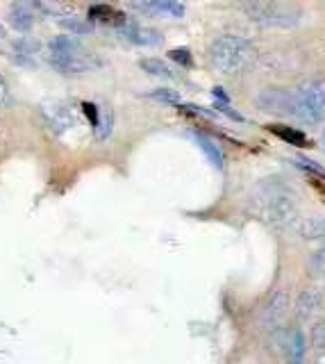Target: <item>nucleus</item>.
I'll return each mask as SVG.
<instances>
[{"instance_id":"obj_1","label":"nucleus","mask_w":325,"mask_h":364,"mask_svg":"<svg viewBox=\"0 0 325 364\" xmlns=\"http://www.w3.org/2000/svg\"><path fill=\"white\" fill-rule=\"evenodd\" d=\"M246 208L262 223L280 228V230H289V228L300 223L298 200L294 198L287 182L277 178H268L260 182V185H255L248 193Z\"/></svg>"},{"instance_id":"obj_2","label":"nucleus","mask_w":325,"mask_h":364,"mask_svg":"<svg viewBox=\"0 0 325 364\" xmlns=\"http://www.w3.org/2000/svg\"><path fill=\"white\" fill-rule=\"evenodd\" d=\"M207 57L216 71L226 75H237L243 68H248L253 64L255 48L246 37H239V34H223V37L211 41Z\"/></svg>"},{"instance_id":"obj_3","label":"nucleus","mask_w":325,"mask_h":364,"mask_svg":"<svg viewBox=\"0 0 325 364\" xmlns=\"http://www.w3.org/2000/svg\"><path fill=\"white\" fill-rule=\"evenodd\" d=\"M241 7L246 16L264 28H294L302 18L300 9L282 0H243Z\"/></svg>"},{"instance_id":"obj_4","label":"nucleus","mask_w":325,"mask_h":364,"mask_svg":"<svg viewBox=\"0 0 325 364\" xmlns=\"http://www.w3.org/2000/svg\"><path fill=\"white\" fill-rule=\"evenodd\" d=\"M296 102V119L305 123L325 121V80H307L294 91Z\"/></svg>"},{"instance_id":"obj_5","label":"nucleus","mask_w":325,"mask_h":364,"mask_svg":"<svg viewBox=\"0 0 325 364\" xmlns=\"http://www.w3.org/2000/svg\"><path fill=\"white\" fill-rule=\"evenodd\" d=\"M46 60L55 71L62 75H84L89 71H94L96 66H100V62L87 48L80 53H50L48 50Z\"/></svg>"},{"instance_id":"obj_6","label":"nucleus","mask_w":325,"mask_h":364,"mask_svg":"<svg viewBox=\"0 0 325 364\" xmlns=\"http://www.w3.org/2000/svg\"><path fill=\"white\" fill-rule=\"evenodd\" d=\"M41 114H43V121H46V125L50 128V132L57 136L75 130V125H77V114L73 112L71 105H66L62 100L43 102Z\"/></svg>"},{"instance_id":"obj_7","label":"nucleus","mask_w":325,"mask_h":364,"mask_svg":"<svg viewBox=\"0 0 325 364\" xmlns=\"http://www.w3.org/2000/svg\"><path fill=\"white\" fill-rule=\"evenodd\" d=\"M277 344L287 364H305L307 339H305V333H302V328L291 326L285 330H277Z\"/></svg>"},{"instance_id":"obj_8","label":"nucleus","mask_w":325,"mask_h":364,"mask_svg":"<svg viewBox=\"0 0 325 364\" xmlns=\"http://www.w3.org/2000/svg\"><path fill=\"white\" fill-rule=\"evenodd\" d=\"M291 310V296L285 289H277L268 296V301L262 307V316H260V323L266 328H277L280 323L285 321L287 314Z\"/></svg>"},{"instance_id":"obj_9","label":"nucleus","mask_w":325,"mask_h":364,"mask_svg":"<svg viewBox=\"0 0 325 364\" xmlns=\"http://www.w3.org/2000/svg\"><path fill=\"white\" fill-rule=\"evenodd\" d=\"M116 32L128 43H134V46H148V48H150V46H160L162 43V34L160 32L153 30V28H145V26H141V23H137V21L123 18L116 26Z\"/></svg>"},{"instance_id":"obj_10","label":"nucleus","mask_w":325,"mask_h":364,"mask_svg":"<svg viewBox=\"0 0 325 364\" xmlns=\"http://www.w3.org/2000/svg\"><path fill=\"white\" fill-rule=\"evenodd\" d=\"M257 105L266 112L273 114H287V117H296V102H294V94L285 89H266L257 98Z\"/></svg>"},{"instance_id":"obj_11","label":"nucleus","mask_w":325,"mask_h":364,"mask_svg":"<svg viewBox=\"0 0 325 364\" xmlns=\"http://www.w3.org/2000/svg\"><path fill=\"white\" fill-rule=\"evenodd\" d=\"M132 7L141 11V14H150V16H171V18L184 16V5L177 3V0H132Z\"/></svg>"},{"instance_id":"obj_12","label":"nucleus","mask_w":325,"mask_h":364,"mask_svg":"<svg viewBox=\"0 0 325 364\" xmlns=\"http://www.w3.org/2000/svg\"><path fill=\"white\" fill-rule=\"evenodd\" d=\"M35 21H37V9H35V5H32V3H28V0H16V3L9 7V11H7V23L16 32L32 30Z\"/></svg>"},{"instance_id":"obj_13","label":"nucleus","mask_w":325,"mask_h":364,"mask_svg":"<svg viewBox=\"0 0 325 364\" xmlns=\"http://www.w3.org/2000/svg\"><path fill=\"white\" fill-rule=\"evenodd\" d=\"M321 305H323V296L319 291H314V289L302 291L298 296V303H296L298 318H300V321H307V318H312L321 310Z\"/></svg>"},{"instance_id":"obj_14","label":"nucleus","mask_w":325,"mask_h":364,"mask_svg":"<svg viewBox=\"0 0 325 364\" xmlns=\"http://www.w3.org/2000/svg\"><path fill=\"white\" fill-rule=\"evenodd\" d=\"M194 139L200 146V151L205 153V157L211 162V166L223 171V164H226V159H223V151L219 148V144L214 139H209L207 134H200V132H194Z\"/></svg>"},{"instance_id":"obj_15","label":"nucleus","mask_w":325,"mask_h":364,"mask_svg":"<svg viewBox=\"0 0 325 364\" xmlns=\"http://www.w3.org/2000/svg\"><path fill=\"white\" fill-rule=\"evenodd\" d=\"M37 53H39V41H35V39L23 37V39H18L14 43V62L21 64V66H32V64H35Z\"/></svg>"},{"instance_id":"obj_16","label":"nucleus","mask_w":325,"mask_h":364,"mask_svg":"<svg viewBox=\"0 0 325 364\" xmlns=\"http://www.w3.org/2000/svg\"><path fill=\"white\" fill-rule=\"evenodd\" d=\"M300 237L309 239V242H325V216L319 219H302L298 223Z\"/></svg>"},{"instance_id":"obj_17","label":"nucleus","mask_w":325,"mask_h":364,"mask_svg":"<svg viewBox=\"0 0 325 364\" xmlns=\"http://www.w3.org/2000/svg\"><path fill=\"white\" fill-rule=\"evenodd\" d=\"M139 66L143 68L145 73L153 75V77H162V80H175V73L169 64H164L162 60H157V57H145V60L139 62Z\"/></svg>"},{"instance_id":"obj_18","label":"nucleus","mask_w":325,"mask_h":364,"mask_svg":"<svg viewBox=\"0 0 325 364\" xmlns=\"http://www.w3.org/2000/svg\"><path fill=\"white\" fill-rule=\"evenodd\" d=\"M60 26L66 32H71V37H84V34H89V32L94 30L92 23L84 21V18H77V16H64L60 21Z\"/></svg>"},{"instance_id":"obj_19","label":"nucleus","mask_w":325,"mask_h":364,"mask_svg":"<svg viewBox=\"0 0 325 364\" xmlns=\"http://www.w3.org/2000/svg\"><path fill=\"white\" fill-rule=\"evenodd\" d=\"M271 130L273 134H277L280 139H285L289 141L291 146H307V136L302 134L300 130H294V128H287V125H271Z\"/></svg>"},{"instance_id":"obj_20","label":"nucleus","mask_w":325,"mask_h":364,"mask_svg":"<svg viewBox=\"0 0 325 364\" xmlns=\"http://www.w3.org/2000/svg\"><path fill=\"white\" fill-rule=\"evenodd\" d=\"M111 125H114V117H111V109L109 107H100V119H98V125L94 128L96 132V139H107L111 134Z\"/></svg>"},{"instance_id":"obj_21","label":"nucleus","mask_w":325,"mask_h":364,"mask_svg":"<svg viewBox=\"0 0 325 364\" xmlns=\"http://www.w3.org/2000/svg\"><path fill=\"white\" fill-rule=\"evenodd\" d=\"M309 341H312V346L316 350L325 353V318H319V321L312 326Z\"/></svg>"},{"instance_id":"obj_22","label":"nucleus","mask_w":325,"mask_h":364,"mask_svg":"<svg viewBox=\"0 0 325 364\" xmlns=\"http://www.w3.org/2000/svg\"><path fill=\"white\" fill-rule=\"evenodd\" d=\"M309 271L314 273V276H323L325 278V246H321L316 253H312Z\"/></svg>"},{"instance_id":"obj_23","label":"nucleus","mask_w":325,"mask_h":364,"mask_svg":"<svg viewBox=\"0 0 325 364\" xmlns=\"http://www.w3.org/2000/svg\"><path fill=\"white\" fill-rule=\"evenodd\" d=\"M150 98L166 102V105H177V102H180V94L173 91V89H155L150 94Z\"/></svg>"},{"instance_id":"obj_24","label":"nucleus","mask_w":325,"mask_h":364,"mask_svg":"<svg viewBox=\"0 0 325 364\" xmlns=\"http://www.w3.org/2000/svg\"><path fill=\"white\" fill-rule=\"evenodd\" d=\"M12 102H14V96H12V89H9V85H7V80H5L3 75H0V112L12 107Z\"/></svg>"},{"instance_id":"obj_25","label":"nucleus","mask_w":325,"mask_h":364,"mask_svg":"<svg viewBox=\"0 0 325 364\" xmlns=\"http://www.w3.org/2000/svg\"><path fill=\"white\" fill-rule=\"evenodd\" d=\"M109 16H116V14H114V9H109L107 5H96L89 9V18H94V21H111Z\"/></svg>"},{"instance_id":"obj_26","label":"nucleus","mask_w":325,"mask_h":364,"mask_svg":"<svg viewBox=\"0 0 325 364\" xmlns=\"http://www.w3.org/2000/svg\"><path fill=\"white\" fill-rule=\"evenodd\" d=\"M169 57L175 62H180L182 66H192V53H189L187 48H173L169 53Z\"/></svg>"},{"instance_id":"obj_27","label":"nucleus","mask_w":325,"mask_h":364,"mask_svg":"<svg viewBox=\"0 0 325 364\" xmlns=\"http://www.w3.org/2000/svg\"><path fill=\"white\" fill-rule=\"evenodd\" d=\"M314 364H325V353H321V355L316 358V362H314Z\"/></svg>"},{"instance_id":"obj_28","label":"nucleus","mask_w":325,"mask_h":364,"mask_svg":"<svg viewBox=\"0 0 325 364\" xmlns=\"http://www.w3.org/2000/svg\"><path fill=\"white\" fill-rule=\"evenodd\" d=\"M321 148H323V151H325V130L321 132Z\"/></svg>"},{"instance_id":"obj_29","label":"nucleus","mask_w":325,"mask_h":364,"mask_svg":"<svg viewBox=\"0 0 325 364\" xmlns=\"http://www.w3.org/2000/svg\"><path fill=\"white\" fill-rule=\"evenodd\" d=\"M0 37H5V30H3V26H0Z\"/></svg>"}]
</instances>
